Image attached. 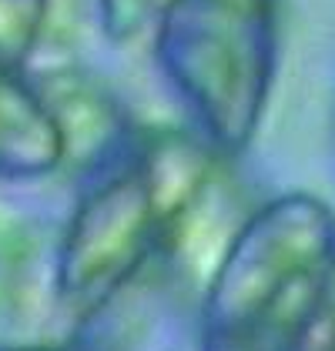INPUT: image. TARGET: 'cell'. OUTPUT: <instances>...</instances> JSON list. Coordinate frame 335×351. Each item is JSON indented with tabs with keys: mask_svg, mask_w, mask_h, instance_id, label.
<instances>
[{
	"mask_svg": "<svg viewBox=\"0 0 335 351\" xmlns=\"http://www.w3.org/2000/svg\"><path fill=\"white\" fill-rule=\"evenodd\" d=\"M0 351H104V348L81 338V335H71V338H54V341H0Z\"/></svg>",
	"mask_w": 335,
	"mask_h": 351,
	"instance_id": "52a82bcc",
	"label": "cell"
},
{
	"mask_svg": "<svg viewBox=\"0 0 335 351\" xmlns=\"http://www.w3.org/2000/svg\"><path fill=\"white\" fill-rule=\"evenodd\" d=\"M218 154L198 137L135 121L81 164L51 254V304L74 328L97 322L148 265L171 261L211 188Z\"/></svg>",
	"mask_w": 335,
	"mask_h": 351,
	"instance_id": "6da1fadb",
	"label": "cell"
},
{
	"mask_svg": "<svg viewBox=\"0 0 335 351\" xmlns=\"http://www.w3.org/2000/svg\"><path fill=\"white\" fill-rule=\"evenodd\" d=\"M148 40L211 154H242L275 81L279 0H168Z\"/></svg>",
	"mask_w": 335,
	"mask_h": 351,
	"instance_id": "3957f363",
	"label": "cell"
},
{
	"mask_svg": "<svg viewBox=\"0 0 335 351\" xmlns=\"http://www.w3.org/2000/svg\"><path fill=\"white\" fill-rule=\"evenodd\" d=\"M51 0H0V54L30 64L44 40Z\"/></svg>",
	"mask_w": 335,
	"mask_h": 351,
	"instance_id": "5b68a950",
	"label": "cell"
},
{
	"mask_svg": "<svg viewBox=\"0 0 335 351\" xmlns=\"http://www.w3.org/2000/svg\"><path fill=\"white\" fill-rule=\"evenodd\" d=\"M335 295V211L292 191L242 217L201 285L198 351H305Z\"/></svg>",
	"mask_w": 335,
	"mask_h": 351,
	"instance_id": "7a4b0ae2",
	"label": "cell"
},
{
	"mask_svg": "<svg viewBox=\"0 0 335 351\" xmlns=\"http://www.w3.org/2000/svg\"><path fill=\"white\" fill-rule=\"evenodd\" d=\"M332 318H329V335H325V345H322V351H335V311H329Z\"/></svg>",
	"mask_w": 335,
	"mask_h": 351,
	"instance_id": "ba28073f",
	"label": "cell"
},
{
	"mask_svg": "<svg viewBox=\"0 0 335 351\" xmlns=\"http://www.w3.org/2000/svg\"><path fill=\"white\" fill-rule=\"evenodd\" d=\"M168 0H101V27L117 44L151 37Z\"/></svg>",
	"mask_w": 335,
	"mask_h": 351,
	"instance_id": "8992f818",
	"label": "cell"
},
{
	"mask_svg": "<svg viewBox=\"0 0 335 351\" xmlns=\"http://www.w3.org/2000/svg\"><path fill=\"white\" fill-rule=\"evenodd\" d=\"M67 164L54 104L27 64L0 54V181H44Z\"/></svg>",
	"mask_w": 335,
	"mask_h": 351,
	"instance_id": "277c9868",
	"label": "cell"
}]
</instances>
